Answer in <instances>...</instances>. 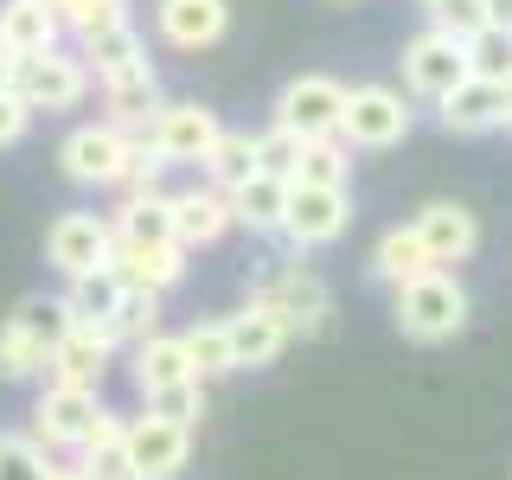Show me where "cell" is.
Segmentation results:
<instances>
[{"label":"cell","instance_id":"9","mask_svg":"<svg viewBox=\"0 0 512 480\" xmlns=\"http://www.w3.org/2000/svg\"><path fill=\"white\" fill-rule=\"evenodd\" d=\"M122 160H128V135H122V128H109V122L71 128L64 148H58L64 180H77V186H116L122 180Z\"/></svg>","mask_w":512,"mask_h":480},{"label":"cell","instance_id":"25","mask_svg":"<svg viewBox=\"0 0 512 480\" xmlns=\"http://www.w3.org/2000/svg\"><path fill=\"white\" fill-rule=\"evenodd\" d=\"M109 237H116V244H173L167 192H141V199H122V205H116V218H109Z\"/></svg>","mask_w":512,"mask_h":480},{"label":"cell","instance_id":"18","mask_svg":"<svg viewBox=\"0 0 512 480\" xmlns=\"http://www.w3.org/2000/svg\"><path fill=\"white\" fill-rule=\"evenodd\" d=\"M224 340H231V372H263V365L282 359L288 333H282L276 314H263V308L250 301V308L224 314Z\"/></svg>","mask_w":512,"mask_h":480},{"label":"cell","instance_id":"15","mask_svg":"<svg viewBox=\"0 0 512 480\" xmlns=\"http://www.w3.org/2000/svg\"><path fill=\"white\" fill-rule=\"evenodd\" d=\"M154 26L173 52H205V45H218L224 26H231V0H160Z\"/></svg>","mask_w":512,"mask_h":480},{"label":"cell","instance_id":"17","mask_svg":"<svg viewBox=\"0 0 512 480\" xmlns=\"http://www.w3.org/2000/svg\"><path fill=\"white\" fill-rule=\"evenodd\" d=\"M186 455H192V429H173L160 416H135L128 423V461H135L141 480H173L186 468Z\"/></svg>","mask_w":512,"mask_h":480},{"label":"cell","instance_id":"2","mask_svg":"<svg viewBox=\"0 0 512 480\" xmlns=\"http://www.w3.org/2000/svg\"><path fill=\"white\" fill-rule=\"evenodd\" d=\"M397 327L410 333V340L436 346V340H455L461 327H468V288H461L448 269H436V276L397 288Z\"/></svg>","mask_w":512,"mask_h":480},{"label":"cell","instance_id":"16","mask_svg":"<svg viewBox=\"0 0 512 480\" xmlns=\"http://www.w3.org/2000/svg\"><path fill=\"white\" fill-rule=\"evenodd\" d=\"M416 237H423V250H429V263L448 269V263H468L474 244H480V224L468 205H455V199H436V205H423L410 224Z\"/></svg>","mask_w":512,"mask_h":480},{"label":"cell","instance_id":"46","mask_svg":"<svg viewBox=\"0 0 512 480\" xmlns=\"http://www.w3.org/2000/svg\"><path fill=\"white\" fill-rule=\"evenodd\" d=\"M52 480H77V474H71V468H58V474H52Z\"/></svg>","mask_w":512,"mask_h":480},{"label":"cell","instance_id":"47","mask_svg":"<svg viewBox=\"0 0 512 480\" xmlns=\"http://www.w3.org/2000/svg\"><path fill=\"white\" fill-rule=\"evenodd\" d=\"M423 7H429V0H423Z\"/></svg>","mask_w":512,"mask_h":480},{"label":"cell","instance_id":"10","mask_svg":"<svg viewBox=\"0 0 512 480\" xmlns=\"http://www.w3.org/2000/svg\"><path fill=\"white\" fill-rule=\"evenodd\" d=\"M352 218V199L346 192H327V186H288V205H282V237L295 250H320L346 231Z\"/></svg>","mask_w":512,"mask_h":480},{"label":"cell","instance_id":"23","mask_svg":"<svg viewBox=\"0 0 512 480\" xmlns=\"http://www.w3.org/2000/svg\"><path fill=\"white\" fill-rule=\"evenodd\" d=\"M64 314H71L77 320V327H109V314H116L122 308V276H116V269H84V276H71V282H64Z\"/></svg>","mask_w":512,"mask_h":480},{"label":"cell","instance_id":"3","mask_svg":"<svg viewBox=\"0 0 512 480\" xmlns=\"http://www.w3.org/2000/svg\"><path fill=\"white\" fill-rule=\"evenodd\" d=\"M340 109H346V84L327 71H308V77H288L282 84L269 128H288L295 141H333L340 135Z\"/></svg>","mask_w":512,"mask_h":480},{"label":"cell","instance_id":"37","mask_svg":"<svg viewBox=\"0 0 512 480\" xmlns=\"http://www.w3.org/2000/svg\"><path fill=\"white\" fill-rule=\"evenodd\" d=\"M39 372H45V346L26 340L13 320H0V378H7V384H26V378H39Z\"/></svg>","mask_w":512,"mask_h":480},{"label":"cell","instance_id":"13","mask_svg":"<svg viewBox=\"0 0 512 480\" xmlns=\"http://www.w3.org/2000/svg\"><path fill=\"white\" fill-rule=\"evenodd\" d=\"M167 224H173V250H205L231 231V199L212 186H192V192H167Z\"/></svg>","mask_w":512,"mask_h":480},{"label":"cell","instance_id":"28","mask_svg":"<svg viewBox=\"0 0 512 480\" xmlns=\"http://www.w3.org/2000/svg\"><path fill=\"white\" fill-rule=\"evenodd\" d=\"M282 205H288V180H269L256 173L231 192V224H250V231H282Z\"/></svg>","mask_w":512,"mask_h":480},{"label":"cell","instance_id":"24","mask_svg":"<svg viewBox=\"0 0 512 480\" xmlns=\"http://www.w3.org/2000/svg\"><path fill=\"white\" fill-rule=\"evenodd\" d=\"M372 269L391 288H410V282H423V276H436V263H429V250H423V237L410 231V224H397V231H384L378 237V250H372Z\"/></svg>","mask_w":512,"mask_h":480},{"label":"cell","instance_id":"33","mask_svg":"<svg viewBox=\"0 0 512 480\" xmlns=\"http://www.w3.org/2000/svg\"><path fill=\"white\" fill-rule=\"evenodd\" d=\"M7 320H13V327L26 333V340H39L45 352H52V346L64 340V333L77 327V320L64 314V301H58V295H26V301H20V308H13Z\"/></svg>","mask_w":512,"mask_h":480},{"label":"cell","instance_id":"19","mask_svg":"<svg viewBox=\"0 0 512 480\" xmlns=\"http://www.w3.org/2000/svg\"><path fill=\"white\" fill-rule=\"evenodd\" d=\"M109 269L122 276V288L167 295V288L186 276V256L173 250V244H109Z\"/></svg>","mask_w":512,"mask_h":480},{"label":"cell","instance_id":"20","mask_svg":"<svg viewBox=\"0 0 512 480\" xmlns=\"http://www.w3.org/2000/svg\"><path fill=\"white\" fill-rule=\"evenodd\" d=\"M58 13L52 0H0V52L7 58H39L58 45Z\"/></svg>","mask_w":512,"mask_h":480},{"label":"cell","instance_id":"39","mask_svg":"<svg viewBox=\"0 0 512 480\" xmlns=\"http://www.w3.org/2000/svg\"><path fill=\"white\" fill-rule=\"evenodd\" d=\"M429 32L468 45L474 32H487V13H480V0H429Z\"/></svg>","mask_w":512,"mask_h":480},{"label":"cell","instance_id":"34","mask_svg":"<svg viewBox=\"0 0 512 480\" xmlns=\"http://www.w3.org/2000/svg\"><path fill=\"white\" fill-rule=\"evenodd\" d=\"M160 333V295H141V288H122V308L109 314V340L116 346H141Z\"/></svg>","mask_w":512,"mask_h":480},{"label":"cell","instance_id":"1","mask_svg":"<svg viewBox=\"0 0 512 480\" xmlns=\"http://www.w3.org/2000/svg\"><path fill=\"white\" fill-rule=\"evenodd\" d=\"M250 301L263 314H276L282 320V333L288 340H308V333L327 327V314H333V295H327V282L314 276V269H301V263H263L256 269V282H250Z\"/></svg>","mask_w":512,"mask_h":480},{"label":"cell","instance_id":"31","mask_svg":"<svg viewBox=\"0 0 512 480\" xmlns=\"http://www.w3.org/2000/svg\"><path fill=\"white\" fill-rule=\"evenodd\" d=\"M52 13H58V26L71 32L77 45L96 39V32L128 26V0H52Z\"/></svg>","mask_w":512,"mask_h":480},{"label":"cell","instance_id":"21","mask_svg":"<svg viewBox=\"0 0 512 480\" xmlns=\"http://www.w3.org/2000/svg\"><path fill=\"white\" fill-rule=\"evenodd\" d=\"M77 480H141L135 474V461H128V423L122 416H96V429H90V442L77 448Z\"/></svg>","mask_w":512,"mask_h":480},{"label":"cell","instance_id":"11","mask_svg":"<svg viewBox=\"0 0 512 480\" xmlns=\"http://www.w3.org/2000/svg\"><path fill=\"white\" fill-rule=\"evenodd\" d=\"M404 84L416 96H429V103H442L448 90L468 84V45L442 39V32H416L404 45Z\"/></svg>","mask_w":512,"mask_h":480},{"label":"cell","instance_id":"26","mask_svg":"<svg viewBox=\"0 0 512 480\" xmlns=\"http://www.w3.org/2000/svg\"><path fill=\"white\" fill-rule=\"evenodd\" d=\"M199 173L212 180V192H224V199H231L244 180H256V135H237V128H224V135L212 141V154L199 160Z\"/></svg>","mask_w":512,"mask_h":480},{"label":"cell","instance_id":"4","mask_svg":"<svg viewBox=\"0 0 512 480\" xmlns=\"http://www.w3.org/2000/svg\"><path fill=\"white\" fill-rule=\"evenodd\" d=\"M13 96H20L26 109H77L90 96V71H84L77 52L52 45V52H39V58H13Z\"/></svg>","mask_w":512,"mask_h":480},{"label":"cell","instance_id":"38","mask_svg":"<svg viewBox=\"0 0 512 480\" xmlns=\"http://www.w3.org/2000/svg\"><path fill=\"white\" fill-rule=\"evenodd\" d=\"M148 416H160V423L173 429H192L205 416V384H167V391H148Z\"/></svg>","mask_w":512,"mask_h":480},{"label":"cell","instance_id":"36","mask_svg":"<svg viewBox=\"0 0 512 480\" xmlns=\"http://www.w3.org/2000/svg\"><path fill=\"white\" fill-rule=\"evenodd\" d=\"M468 77H480V84H506L512 77V32H474L468 39Z\"/></svg>","mask_w":512,"mask_h":480},{"label":"cell","instance_id":"41","mask_svg":"<svg viewBox=\"0 0 512 480\" xmlns=\"http://www.w3.org/2000/svg\"><path fill=\"white\" fill-rule=\"evenodd\" d=\"M160 173H167V160H160L148 141H128V160H122V192L128 199H141V192H160Z\"/></svg>","mask_w":512,"mask_h":480},{"label":"cell","instance_id":"44","mask_svg":"<svg viewBox=\"0 0 512 480\" xmlns=\"http://www.w3.org/2000/svg\"><path fill=\"white\" fill-rule=\"evenodd\" d=\"M0 90H13V58L0 52Z\"/></svg>","mask_w":512,"mask_h":480},{"label":"cell","instance_id":"40","mask_svg":"<svg viewBox=\"0 0 512 480\" xmlns=\"http://www.w3.org/2000/svg\"><path fill=\"white\" fill-rule=\"evenodd\" d=\"M295 160H301V141L288 135V128H263V135H256V173L295 180Z\"/></svg>","mask_w":512,"mask_h":480},{"label":"cell","instance_id":"35","mask_svg":"<svg viewBox=\"0 0 512 480\" xmlns=\"http://www.w3.org/2000/svg\"><path fill=\"white\" fill-rule=\"evenodd\" d=\"M52 455L20 429H0V480H52Z\"/></svg>","mask_w":512,"mask_h":480},{"label":"cell","instance_id":"45","mask_svg":"<svg viewBox=\"0 0 512 480\" xmlns=\"http://www.w3.org/2000/svg\"><path fill=\"white\" fill-rule=\"evenodd\" d=\"M500 103H506V122H512V77H506V84H500Z\"/></svg>","mask_w":512,"mask_h":480},{"label":"cell","instance_id":"14","mask_svg":"<svg viewBox=\"0 0 512 480\" xmlns=\"http://www.w3.org/2000/svg\"><path fill=\"white\" fill-rule=\"evenodd\" d=\"M103 109H109V128H122L128 141L148 135V122H154V109H160V77H154V64L141 58V64H128V71L103 77Z\"/></svg>","mask_w":512,"mask_h":480},{"label":"cell","instance_id":"30","mask_svg":"<svg viewBox=\"0 0 512 480\" xmlns=\"http://www.w3.org/2000/svg\"><path fill=\"white\" fill-rule=\"evenodd\" d=\"M346 173H352V148H346L340 135H333V141H301V160H295V180H288V186L346 192Z\"/></svg>","mask_w":512,"mask_h":480},{"label":"cell","instance_id":"22","mask_svg":"<svg viewBox=\"0 0 512 480\" xmlns=\"http://www.w3.org/2000/svg\"><path fill=\"white\" fill-rule=\"evenodd\" d=\"M436 109H442V128H448V135H487V128L506 122L500 84H480V77H468L461 90H448Z\"/></svg>","mask_w":512,"mask_h":480},{"label":"cell","instance_id":"12","mask_svg":"<svg viewBox=\"0 0 512 480\" xmlns=\"http://www.w3.org/2000/svg\"><path fill=\"white\" fill-rule=\"evenodd\" d=\"M116 359V340L109 327H71L64 340L45 352V384H64V391H96Z\"/></svg>","mask_w":512,"mask_h":480},{"label":"cell","instance_id":"5","mask_svg":"<svg viewBox=\"0 0 512 480\" xmlns=\"http://www.w3.org/2000/svg\"><path fill=\"white\" fill-rule=\"evenodd\" d=\"M410 135V103L384 84H359L346 90V109H340V141L346 148H397Z\"/></svg>","mask_w":512,"mask_h":480},{"label":"cell","instance_id":"29","mask_svg":"<svg viewBox=\"0 0 512 480\" xmlns=\"http://www.w3.org/2000/svg\"><path fill=\"white\" fill-rule=\"evenodd\" d=\"M77 58H84V71L103 84V77H116V71H128V64L148 58V45H141L135 20H128V26H116V32H96V39H84V45H77Z\"/></svg>","mask_w":512,"mask_h":480},{"label":"cell","instance_id":"27","mask_svg":"<svg viewBox=\"0 0 512 480\" xmlns=\"http://www.w3.org/2000/svg\"><path fill=\"white\" fill-rule=\"evenodd\" d=\"M186 378H192V365H186V352H180V333H154V340L135 346V384H141V397L167 391V384H186ZM192 384H199V378H192Z\"/></svg>","mask_w":512,"mask_h":480},{"label":"cell","instance_id":"8","mask_svg":"<svg viewBox=\"0 0 512 480\" xmlns=\"http://www.w3.org/2000/svg\"><path fill=\"white\" fill-rule=\"evenodd\" d=\"M109 244H116V237H109L103 212H58L52 224H45V263H52L64 282L84 276V269H103Z\"/></svg>","mask_w":512,"mask_h":480},{"label":"cell","instance_id":"42","mask_svg":"<svg viewBox=\"0 0 512 480\" xmlns=\"http://www.w3.org/2000/svg\"><path fill=\"white\" fill-rule=\"evenodd\" d=\"M26 128H32V109H26L13 90H0V148H13V141H20Z\"/></svg>","mask_w":512,"mask_h":480},{"label":"cell","instance_id":"7","mask_svg":"<svg viewBox=\"0 0 512 480\" xmlns=\"http://www.w3.org/2000/svg\"><path fill=\"white\" fill-rule=\"evenodd\" d=\"M96 416H103V397L96 391H64V384H45L39 404H32V429L26 436L52 455V448H84Z\"/></svg>","mask_w":512,"mask_h":480},{"label":"cell","instance_id":"43","mask_svg":"<svg viewBox=\"0 0 512 480\" xmlns=\"http://www.w3.org/2000/svg\"><path fill=\"white\" fill-rule=\"evenodd\" d=\"M480 13H487L493 32H512V0H480Z\"/></svg>","mask_w":512,"mask_h":480},{"label":"cell","instance_id":"32","mask_svg":"<svg viewBox=\"0 0 512 480\" xmlns=\"http://www.w3.org/2000/svg\"><path fill=\"white\" fill-rule=\"evenodd\" d=\"M180 352H186V365H192V378H218V372H231V340H224V320H192V327L180 333Z\"/></svg>","mask_w":512,"mask_h":480},{"label":"cell","instance_id":"6","mask_svg":"<svg viewBox=\"0 0 512 480\" xmlns=\"http://www.w3.org/2000/svg\"><path fill=\"white\" fill-rule=\"evenodd\" d=\"M218 135H224V122H218L205 103H160L141 141H148V148L167 160V167H199V160L212 154Z\"/></svg>","mask_w":512,"mask_h":480}]
</instances>
